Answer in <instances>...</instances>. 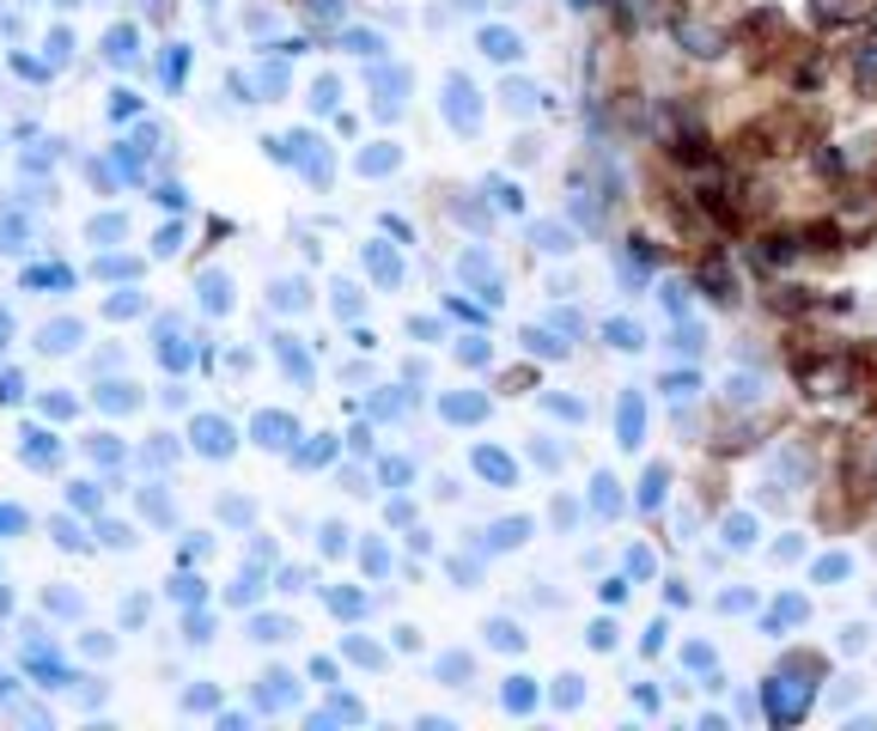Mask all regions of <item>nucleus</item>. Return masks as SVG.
<instances>
[{
	"instance_id": "f257e3e1",
	"label": "nucleus",
	"mask_w": 877,
	"mask_h": 731,
	"mask_svg": "<svg viewBox=\"0 0 877 731\" xmlns=\"http://www.w3.org/2000/svg\"><path fill=\"white\" fill-rule=\"evenodd\" d=\"M816 677H823V658L816 653H786L780 670L762 683V714H768L774 726H799L816 701Z\"/></svg>"
},
{
	"instance_id": "f03ea898",
	"label": "nucleus",
	"mask_w": 877,
	"mask_h": 731,
	"mask_svg": "<svg viewBox=\"0 0 877 731\" xmlns=\"http://www.w3.org/2000/svg\"><path fill=\"white\" fill-rule=\"evenodd\" d=\"M804 476H811V457H804L799 439H786L780 452L768 457V488H774V494H780V488L792 494V488H804Z\"/></svg>"
},
{
	"instance_id": "7ed1b4c3",
	"label": "nucleus",
	"mask_w": 877,
	"mask_h": 731,
	"mask_svg": "<svg viewBox=\"0 0 877 731\" xmlns=\"http://www.w3.org/2000/svg\"><path fill=\"white\" fill-rule=\"evenodd\" d=\"M446 123L458 128V135H469V128L481 123V98H476V86H469L463 74L446 79Z\"/></svg>"
},
{
	"instance_id": "20e7f679",
	"label": "nucleus",
	"mask_w": 877,
	"mask_h": 731,
	"mask_svg": "<svg viewBox=\"0 0 877 731\" xmlns=\"http://www.w3.org/2000/svg\"><path fill=\"white\" fill-rule=\"evenodd\" d=\"M616 445H622V452H640V445H647V396H640V390H622V403H616Z\"/></svg>"
},
{
	"instance_id": "39448f33",
	"label": "nucleus",
	"mask_w": 877,
	"mask_h": 731,
	"mask_svg": "<svg viewBox=\"0 0 877 731\" xmlns=\"http://www.w3.org/2000/svg\"><path fill=\"white\" fill-rule=\"evenodd\" d=\"M616 280H622V293H647V280H652V244H640V238H634V244L616 256Z\"/></svg>"
},
{
	"instance_id": "423d86ee",
	"label": "nucleus",
	"mask_w": 877,
	"mask_h": 731,
	"mask_svg": "<svg viewBox=\"0 0 877 731\" xmlns=\"http://www.w3.org/2000/svg\"><path fill=\"white\" fill-rule=\"evenodd\" d=\"M694 293H707L713 305H738V275L725 268V256H713V263L694 275Z\"/></svg>"
},
{
	"instance_id": "0eeeda50",
	"label": "nucleus",
	"mask_w": 877,
	"mask_h": 731,
	"mask_svg": "<svg viewBox=\"0 0 877 731\" xmlns=\"http://www.w3.org/2000/svg\"><path fill=\"white\" fill-rule=\"evenodd\" d=\"M762 396H768V378L762 373H750V366H743V373H725V403L731 408H755Z\"/></svg>"
},
{
	"instance_id": "6e6552de",
	"label": "nucleus",
	"mask_w": 877,
	"mask_h": 731,
	"mask_svg": "<svg viewBox=\"0 0 877 731\" xmlns=\"http://www.w3.org/2000/svg\"><path fill=\"white\" fill-rule=\"evenodd\" d=\"M799 622H811V597H799V592L774 597L768 616H762V628H768V634H780V628H799Z\"/></svg>"
},
{
	"instance_id": "1a4fd4ad",
	"label": "nucleus",
	"mask_w": 877,
	"mask_h": 731,
	"mask_svg": "<svg viewBox=\"0 0 877 731\" xmlns=\"http://www.w3.org/2000/svg\"><path fill=\"white\" fill-rule=\"evenodd\" d=\"M372 92H378V116H397L402 110V92H409V74H402V67H378V74H372Z\"/></svg>"
},
{
	"instance_id": "9d476101",
	"label": "nucleus",
	"mask_w": 877,
	"mask_h": 731,
	"mask_svg": "<svg viewBox=\"0 0 877 731\" xmlns=\"http://www.w3.org/2000/svg\"><path fill=\"white\" fill-rule=\"evenodd\" d=\"M622 506H628V500H622V482L610 476V469H598V476H591V513H598V518H622Z\"/></svg>"
},
{
	"instance_id": "9b49d317",
	"label": "nucleus",
	"mask_w": 877,
	"mask_h": 731,
	"mask_svg": "<svg viewBox=\"0 0 877 731\" xmlns=\"http://www.w3.org/2000/svg\"><path fill=\"white\" fill-rule=\"evenodd\" d=\"M439 415L446 420H488V396H481V390H458V396H439Z\"/></svg>"
},
{
	"instance_id": "f8f14e48",
	"label": "nucleus",
	"mask_w": 877,
	"mask_h": 731,
	"mask_svg": "<svg viewBox=\"0 0 877 731\" xmlns=\"http://www.w3.org/2000/svg\"><path fill=\"white\" fill-rule=\"evenodd\" d=\"M524 537H530V518H500V525L481 530V549H493V555H506V549H518Z\"/></svg>"
},
{
	"instance_id": "ddd939ff",
	"label": "nucleus",
	"mask_w": 877,
	"mask_h": 731,
	"mask_svg": "<svg viewBox=\"0 0 877 731\" xmlns=\"http://www.w3.org/2000/svg\"><path fill=\"white\" fill-rule=\"evenodd\" d=\"M659 390H664V396H671L677 408H689L694 396H701V373H694V366H677V373H664V378H659Z\"/></svg>"
},
{
	"instance_id": "4468645a",
	"label": "nucleus",
	"mask_w": 877,
	"mask_h": 731,
	"mask_svg": "<svg viewBox=\"0 0 877 731\" xmlns=\"http://www.w3.org/2000/svg\"><path fill=\"white\" fill-rule=\"evenodd\" d=\"M481 55H493V62H518V55H524V37L506 31V25H488V31H481Z\"/></svg>"
},
{
	"instance_id": "2eb2a0df",
	"label": "nucleus",
	"mask_w": 877,
	"mask_h": 731,
	"mask_svg": "<svg viewBox=\"0 0 877 731\" xmlns=\"http://www.w3.org/2000/svg\"><path fill=\"white\" fill-rule=\"evenodd\" d=\"M664 494H671V469H664V464H652L647 476H640V494H634V506H640V513H659V506H664Z\"/></svg>"
},
{
	"instance_id": "dca6fc26",
	"label": "nucleus",
	"mask_w": 877,
	"mask_h": 731,
	"mask_svg": "<svg viewBox=\"0 0 877 731\" xmlns=\"http://www.w3.org/2000/svg\"><path fill=\"white\" fill-rule=\"evenodd\" d=\"M196 452H208V457H226L231 452V427H226V420H214V415L196 420Z\"/></svg>"
},
{
	"instance_id": "f3484780",
	"label": "nucleus",
	"mask_w": 877,
	"mask_h": 731,
	"mask_svg": "<svg viewBox=\"0 0 877 731\" xmlns=\"http://www.w3.org/2000/svg\"><path fill=\"white\" fill-rule=\"evenodd\" d=\"M530 244H537L542 256H567V250H573V232L561 226V219H537V226H530Z\"/></svg>"
},
{
	"instance_id": "a211bd4d",
	"label": "nucleus",
	"mask_w": 877,
	"mask_h": 731,
	"mask_svg": "<svg viewBox=\"0 0 877 731\" xmlns=\"http://www.w3.org/2000/svg\"><path fill=\"white\" fill-rule=\"evenodd\" d=\"M603 342L622 348V354H640V348H647V329L634 324V317H610V324H603Z\"/></svg>"
},
{
	"instance_id": "6ab92c4d",
	"label": "nucleus",
	"mask_w": 877,
	"mask_h": 731,
	"mask_svg": "<svg viewBox=\"0 0 877 731\" xmlns=\"http://www.w3.org/2000/svg\"><path fill=\"white\" fill-rule=\"evenodd\" d=\"M719 543L725 549H755V513H725V525H719Z\"/></svg>"
},
{
	"instance_id": "aec40b11",
	"label": "nucleus",
	"mask_w": 877,
	"mask_h": 731,
	"mask_svg": "<svg viewBox=\"0 0 877 731\" xmlns=\"http://www.w3.org/2000/svg\"><path fill=\"white\" fill-rule=\"evenodd\" d=\"M811 579H816V585H841V579H853V555H841V549L816 555L811 560Z\"/></svg>"
},
{
	"instance_id": "412c9836",
	"label": "nucleus",
	"mask_w": 877,
	"mask_h": 731,
	"mask_svg": "<svg viewBox=\"0 0 877 731\" xmlns=\"http://www.w3.org/2000/svg\"><path fill=\"white\" fill-rule=\"evenodd\" d=\"M500 701H506V714H537L542 689L530 683V677H506V689H500Z\"/></svg>"
},
{
	"instance_id": "4be33fe9",
	"label": "nucleus",
	"mask_w": 877,
	"mask_h": 731,
	"mask_svg": "<svg viewBox=\"0 0 877 731\" xmlns=\"http://www.w3.org/2000/svg\"><path fill=\"white\" fill-rule=\"evenodd\" d=\"M292 439H299V427H292L287 415H256V445L280 452V445H292Z\"/></svg>"
},
{
	"instance_id": "5701e85b",
	"label": "nucleus",
	"mask_w": 877,
	"mask_h": 731,
	"mask_svg": "<svg viewBox=\"0 0 877 731\" xmlns=\"http://www.w3.org/2000/svg\"><path fill=\"white\" fill-rule=\"evenodd\" d=\"M476 476H488L493 488H512V476H518V469H512V457H506V452L481 445V452H476Z\"/></svg>"
},
{
	"instance_id": "b1692460",
	"label": "nucleus",
	"mask_w": 877,
	"mask_h": 731,
	"mask_svg": "<svg viewBox=\"0 0 877 731\" xmlns=\"http://www.w3.org/2000/svg\"><path fill=\"white\" fill-rule=\"evenodd\" d=\"M701 348H707V329H701V324H689V317H677V324H671V354H689V360H701Z\"/></svg>"
},
{
	"instance_id": "393cba45",
	"label": "nucleus",
	"mask_w": 877,
	"mask_h": 731,
	"mask_svg": "<svg viewBox=\"0 0 877 731\" xmlns=\"http://www.w3.org/2000/svg\"><path fill=\"white\" fill-rule=\"evenodd\" d=\"M872 13V0H816V18L823 25H853V18Z\"/></svg>"
},
{
	"instance_id": "a878e982",
	"label": "nucleus",
	"mask_w": 877,
	"mask_h": 731,
	"mask_svg": "<svg viewBox=\"0 0 877 731\" xmlns=\"http://www.w3.org/2000/svg\"><path fill=\"white\" fill-rule=\"evenodd\" d=\"M677 43H689V55H719L725 37L707 31V25H682V18H677Z\"/></svg>"
},
{
	"instance_id": "bb28decb",
	"label": "nucleus",
	"mask_w": 877,
	"mask_h": 731,
	"mask_svg": "<svg viewBox=\"0 0 877 731\" xmlns=\"http://www.w3.org/2000/svg\"><path fill=\"white\" fill-rule=\"evenodd\" d=\"M366 263H372V275L385 280V287H397V280H402V263H397V250L372 244V250H366Z\"/></svg>"
},
{
	"instance_id": "cd10ccee",
	"label": "nucleus",
	"mask_w": 877,
	"mask_h": 731,
	"mask_svg": "<svg viewBox=\"0 0 877 731\" xmlns=\"http://www.w3.org/2000/svg\"><path fill=\"white\" fill-rule=\"evenodd\" d=\"M488 646H500V653H524V628L500 616V622H488Z\"/></svg>"
},
{
	"instance_id": "c85d7f7f",
	"label": "nucleus",
	"mask_w": 877,
	"mask_h": 731,
	"mask_svg": "<svg viewBox=\"0 0 877 731\" xmlns=\"http://www.w3.org/2000/svg\"><path fill=\"white\" fill-rule=\"evenodd\" d=\"M664 312H671V324H677V317H689V305H694V287L689 280H671V287H664Z\"/></svg>"
},
{
	"instance_id": "c756f323",
	"label": "nucleus",
	"mask_w": 877,
	"mask_h": 731,
	"mask_svg": "<svg viewBox=\"0 0 877 731\" xmlns=\"http://www.w3.org/2000/svg\"><path fill=\"white\" fill-rule=\"evenodd\" d=\"M853 74H860L865 92H877V37H865V43H860V55H853Z\"/></svg>"
},
{
	"instance_id": "7c9ffc66",
	"label": "nucleus",
	"mask_w": 877,
	"mask_h": 731,
	"mask_svg": "<svg viewBox=\"0 0 877 731\" xmlns=\"http://www.w3.org/2000/svg\"><path fill=\"white\" fill-rule=\"evenodd\" d=\"M397 165H402L397 147H372V153H360V172L366 177H385V172H397Z\"/></svg>"
},
{
	"instance_id": "2f4dec72",
	"label": "nucleus",
	"mask_w": 877,
	"mask_h": 731,
	"mask_svg": "<svg viewBox=\"0 0 877 731\" xmlns=\"http://www.w3.org/2000/svg\"><path fill=\"white\" fill-rule=\"evenodd\" d=\"M524 348H530V354H542V360H561V354H567V342H554V329H537V324L524 329Z\"/></svg>"
},
{
	"instance_id": "473e14b6",
	"label": "nucleus",
	"mask_w": 877,
	"mask_h": 731,
	"mask_svg": "<svg viewBox=\"0 0 877 731\" xmlns=\"http://www.w3.org/2000/svg\"><path fill=\"white\" fill-rule=\"evenodd\" d=\"M573 219H585V232H598V226H603V207H598L591 189H573Z\"/></svg>"
},
{
	"instance_id": "72a5a7b5",
	"label": "nucleus",
	"mask_w": 877,
	"mask_h": 731,
	"mask_svg": "<svg viewBox=\"0 0 877 731\" xmlns=\"http://www.w3.org/2000/svg\"><path fill=\"white\" fill-rule=\"evenodd\" d=\"M622 567H628V579H652V574H659V555H652L647 543H634V549H628V560H622Z\"/></svg>"
},
{
	"instance_id": "f704fd0d",
	"label": "nucleus",
	"mask_w": 877,
	"mask_h": 731,
	"mask_svg": "<svg viewBox=\"0 0 877 731\" xmlns=\"http://www.w3.org/2000/svg\"><path fill=\"white\" fill-rule=\"evenodd\" d=\"M542 408H549V415H561V420H585V403H579V396H561V390H549V396H542Z\"/></svg>"
},
{
	"instance_id": "c9c22d12",
	"label": "nucleus",
	"mask_w": 877,
	"mask_h": 731,
	"mask_svg": "<svg viewBox=\"0 0 877 731\" xmlns=\"http://www.w3.org/2000/svg\"><path fill=\"white\" fill-rule=\"evenodd\" d=\"M201 305H208V312H226V305H231L226 275H208V280H201Z\"/></svg>"
},
{
	"instance_id": "e433bc0d",
	"label": "nucleus",
	"mask_w": 877,
	"mask_h": 731,
	"mask_svg": "<svg viewBox=\"0 0 877 731\" xmlns=\"http://www.w3.org/2000/svg\"><path fill=\"white\" fill-rule=\"evenodd\" d=\"M682 665H689L694 677H713V665H719V658H713V646H701V640H694V646H682Z\"/></svg>"
},
{
	"instance_id": "4c0bfd02",
	"label": "nucleus",
	"mask_w": 877,
	"mask_h": 731,
	"mask_svg": "<svg viewBox=\"0 0 877 731\" xmlns=\"http://www.w3.org/2000/svg\"><path fill=\"white\" fill-rule=\"evenodd\" d=\"M585 701V677H554V707H579Z\"/></svg>"
},
{
	"instance_id": "58836bf2",
	"label": "nucleus",
	"mask_w": 877,
	"mask_h": 731,
	"mask_svg": "<svg viewBox=\"0 0 877 731\" xmlns=\"http://www.w3.org/2000/svg\"><path fill=\"white\" fill-rule=\"evenodd\" d=\"M506 104H512V110H537L542 92L530 86V79H512V86H506Z\"/></svg>"
},
{
	"instance_id": "ea45409f",
	"label": "nucleus",
	"mask_w": 877,
	"mask_h": 731,
	"mask_svg": "<svg viewBox=\"0 0 877 731\" xmlns=\"http://www.w3.org/2000/svg\"><path fill=\"white\" fill-rule=\"evenodd\" d=\"M469 670H476V665H469V653H446V658H439V677H446V683H469Z\"/></svg>"
},
{
	"instance_id": "a19ab883",
	"label": "nucleus",
	"mask_w": 877,
	"mask_h": 731,
	"mask_svg": "<svg viewBox=\"0 0 877 731\" xmlns=\"http://www.w3.org/2000/svg\"><path fill=\"white\" fill-rule=\"evenodd\" d=\"M719 609H725V616H750L755 592H743V585H738V592H719Z\"/></svg>"
},
{
	"instance_id": "79ce46f5",
	"label": "nucleus",
	"mask_w": 877,
	"mask_h": 731,
	"mask_svg": "<svg viewBox=\"0 0 877 731\" xmlns=\"http://www.w3.org/2000/svg\"><path fill=\"white\" fill-rule=\"evenodd\" d=\"M329 609H336V616H360L366 597H360V592H329Z\"/></svg>"
},
{
	"instance_id": "37998d69",
	"label": "nucleus",
	"mask_w": 877,
	"mask_h": 731,
	"mask_svg": "<svg viewBox=\"0 0 877 731\" xmlns=\"http://www.w3.org/2000/svg\"><path fill=\"white\" fill-rule=\"evenodd\" d=\"M463 366H488V342H481V336H463Z\"/></svg>"
},
{
	"instance_id": "c03bdc74",
	"label": "nucleus",
	"mask_w": 877,
	"mask_h": 731,
	"mask_svg": "<svg viewBox=\"0 0 877 731\" xmlns=\"http://www.w3.org/2000/svg\"><path fill=\"white\" fill-rule=\"evenodd\" d=\"M348 658H354V665H385V653H378L372 640H348Z\"/></svg>"
},
{
	"instance_id": "a18cd8bd",
	"label": "nucleus",
	"mask_w": 877,
	"mask_h": 731,
	"mask_svg": "<svg viewBox=\"0 0 877 731\" xmlns=\"http://www.w3.org/2000/svg\"><path fill=\"white\" fill-rule=\"evenodd\" d=\"M275 305H292V312H299V305H305V287H299V280H280V287H275Z\"/></svg>"
},
{
	"instance_id": "49530a36",
	"label": "nucleus",
	"mask_w": 877,
	"mask_h": 731,
	"mask_svg": "<svg viewBox=\"0 0 877 731\" xmlns=\"http://www.w3.org/2000/svg\"><path fill=\"white\" fill-rule=\"evenodd\" d=\"M591 646H598V653H610V646H616V622H610V616H603V622H591Z\"/></svg>"
},
{
	"instance_id": "de8ad7c7",
	"label": "nucleus",
	"mask_w": 877,
	"mask_h": 731,
	"mask_svg": "<svg viewBox=\"0 0 877 731\" xmlns=\"http://www.w3.org/2000/svg\"><path fill=\"white\" fill-rule=\"evenodd\" d=\"M336 317H360V293H354V287H336Z\"/></svg>"
},
{
	"instance_id": "09e8293b",
	"label": "nucleus",
	"mask_w": 877,
	"mask_h": 731,
	"mask_svg": "<svg viewBox=\"0 0 877 731\" xmlns=\"http://www.w3.org/2000/svg\"><path fill=\"white\" fill-rule=\"evenodd\" d=\"M554 525H561V530L579 525V500H554Z\"/></svg>"
},
{
	"instance_id": "8fccbe9b",
	"label": "nucleus",
	"mask_w": 877,
	"mask_h": 731,
	"mask_svg": "<svg viewBox=\"0 0 877 731\" xmlns=\"http://www.w3.org/2000/svg\"><path fill=\"white\" fill-rule=\"evenodd\" d=\"M336 92H341L336 79H317V92H311V104H317V110H336Z\"/></svg>"
},
{
	"instance_id": "3c124183",
	"label": "nucleus",
	"mask_w": 877,
	"mask_h": 731,
	"mask_svg": "<svg viewBox=\"0 0 877 731\" xmlns=\"http://www.w3.org/2000/svg\"><path fill=\"white\" fill-rule=\"evenodd\" d=\"M664 634H671V628L652 622V628H647V640H640V653H647V658H652V653H664Z\"/></svg>"
},
{
	"instance_id": "603ef678",
	"label": "nucleus",
	"mask_w": 877,
	"mask_h": 731,
	"mask_svg": "<svg viewBox=\"0 0 877 731\" xmlns=\"http://www.w3.org/2000/svg\"><path fill=\"white\" fill-rule=\"evenodd\" d=\"M341 549H348V530H341V525H324V555H341Z\"/></svg>"
},
{
	"instance_id": "864d4df0",
	"label": "nucleus",
	"mask_w": 877,
	"mask_h": 731,
	"mask_svg": "<svg viewBox=\"0 0 877 731\" xmlns=\"http://www.w3.org/2000/svg\"><path fill=\"white\" fill-rule=\"evenodd\" d=\"M841 653H865V628H860V622L841 628Z\"/></svg>"
},
{
	"instance_id": "5fc2aeb1",
	"label": "nucleus",
	"mask_w": 877,
	"mask_h": 731,
	"mask_svg": "<svg viewBox=\"0 0 877 731\" xmlns=\"http://www.w3.org/2000/svg\"><path fill=\"white\" fill-rule=\"evenodd\" d=\"M799 555H804L799 537H780V543H774V560H799Z\"/></svg>"
},
{
	"instance_id": "6e6d98bb",
	"label": "nucleus",
	"mask_w": 877,
	"mask_h": 731,
	"mask_svg": "<svg viewBox=\"0 0 877 731\" xmlns=\"http://www.w3.org/2000/svg\"><path fill=\"white\" fill-rule=\"evenodd\" d=\"M348 49H360V55H378V49H385V43H378V37H372V31H354V37H348Z\"/></svg>"
},
{
	"instance_id": "4d7b16f0",
	"label": "nucleus",
	"mask_w": 877,
	"mask_h": 731,
	"mask_svg": "<svg viewBox=\"0 0 877 731\" xmlns=\"http://www.w3.org/2000/svg\"><path fill=\"white\" fill-rule=\"evenodd\" d=\"M694 525H701V513H694V506H682V513H677V537H682V543L694 537Z\"/></svg>"
},
{
	"instance_id": "13d9d810",
	"label": "nucleus",
	"mask_w": 877,
	"mask_h": 731,
	"mask_svg": "<svg viewBox=\"0 0 877 731\" xmlns=\"http://www.w3.org/2000/svg\"><path fill=\"white\" fill-rule=\"evenodd\" d=\"M311 18H324V25H329V18H341V0H311Z\"/></svg>"
},
{
	"instance_id": "bf43d9fd",
	"label": "nucleus",
	"mask_w": 877,
	"mask_h": 731,
	"mask_svg": "<svg viewBox=\"0 0 877 731\" xmlns=\"http://www.w3.org/2000/svg\"><path fill=\"white\" fill-rule=\"evenodd\" d=\"M628 597V579H603V604H622Z\"/></svg>"
},
{
	"instance_id": "052dcab7",
	"label": "nucleus",
	"mask_w": 877,
	"mask_h": 731,
	"mask_svg": "<svg viewBox=\"0 0 877 731\" xmlns=\"http://www.w3.org/2000/svg\"><path fill=\"white\" fill-rule=\"evenodd\" d=\"M634 707H640V714H659V689H634Z\"/></svg>"
},
{
	"instance_id": "680f3d73",
	"label": "nucleus",
	"mask_w": 877,
	"mask_h": 731,
	"mask_svg": "<svg viewBox=\"0 0 877 731\" xmlns=\"http://www.w3.org/2000/svg\"><path fill=\"white\" fill-rule=\"evenodd\" d=\"M280 634H287V622H275V616H262L256 622V640H280Z\"/></svg>"
},
{
	"instance_id": "e2e57ef3",
	"label": "nucleus",
	"mask_w": 877,
	"mask_h": 731,
	"mask_svg": "<svg viewBox=\"0 0 877 731\" xmlns=\"http://www.w3.org/2000/svg\"><path fill=\"white\" fill-rule=\"evenodd\" d=\"M530 457H537L542 469H561V452H554V445H530Z\"/></svg>"
},
{
	"instance_id": "0e129e2a",
	"label": "nucleus",
	"mask_w": 877,
	"mask_h": 731,
	"mask_svg": "<svg viewBox=\"0 0 877 731\" xmlns=\"http://www.w3.org/2000/svg\"><path fill=\"white\" fill-rule=\"evenodd\" d=\"M622 7H628V18H647V7H652V0H622Z\"/></svg>"
},
{
	"instance_id": "69168bd1",
	"label": "nucleus",
	"mask_w": 877,
	"mask_h": 731,
	"mask_svg": "<svg viewBox=\"0 0 877 731\" xmlns=\"http://www.w3.org/2000/svg\"><path fill=\"white\" fill-rule=\"evenodd\" d=\"M567 7H579V13H585V7H598V0H567Z\"/></svg>"
},
{
	"instance_id": "338daca9",
	"label": "nucleus",
	"mask_w": 877,
	"mask_h": 731,
	"mask_svg": "<svg viewBox=\"0 0 877 731\" xmlns=\"http://www.w3.org/2000/svg\"><path fill=\"white\" fill-rule=\"evenodd\" d=\"M458 7H488V0H458Z\"/></svg>"
},
{
	"instance_id": "774afa93",
	"label": "nucleus",
	"mask_w": 877,
	"mask_h": 731,
	"mask_svg": "<svg viewBox=\"0 0 877 731\" xmlns=\"http://www.w3.org/2000/svg\"><path fill=\"white\" fill-rule=\"evenodd\" d=\"M872 464H877V439H872Z\"/></svg>"
}]
</instances>
